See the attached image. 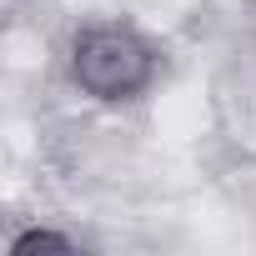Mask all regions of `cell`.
Masks as SVG:
<instances>
[{"label":"cell","instance_id":"6da1fadb","mask_svg":"<svg viewBox=\"0 0 256 256\" xmlns=\"http://www.w3.org/2000/svg\"><path fill=\"white\" fill-rule=\"evenodd\" d=\"M70 70L90 96L120 100V96H136L151 80V50H146L141 36L120 30V26H96V30H86L76 40Z\"/></svg>","mask_w":256,"mask_h":256},{"label":"cell","instance_id":"7a4b0ae2","mask_svg":"<svg viewBox=\"0 0 256 256\" xmlns=\"http://www.w3.org/2000/svg\"><path fill=\"white\" fill-rule=\"evenodd\" d=\"M30 251H70V241L56 236V231H26V236L10 246V256H30Z\"/></svg>","mask_w":256,"mask_h":256}]
</instances>
